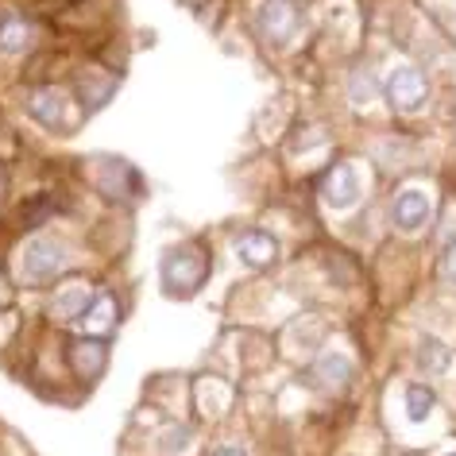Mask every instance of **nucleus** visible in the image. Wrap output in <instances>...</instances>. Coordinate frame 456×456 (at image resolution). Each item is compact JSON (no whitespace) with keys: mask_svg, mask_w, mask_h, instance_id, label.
<instances>
[{"mask_svg":"<svg viewBox=\"0 0 456 456\" xmlns=\"http://www.w3.org/2000/svg\"><path fill=\"white\" fill-rule=\"evenodd\" d=\"M209 275V256H205L201 244H178L170 248L159 264V282H163L167 298H186L193 294Z\"/></svg>","mask_w":456,"mask_h":456,"instance_id":"obj_1","label":"nucleus"},{"mask_svg":"<svg viewBox=\"0 0 456 456\" xmlns=\"http://www.w3.org/2000/svg\"><path fill=\"white\" fill-rule=\"evenodd\" d=\"M256 24H259V36H264L271 47H287V43H294V36H298V28H302V12H298L294 0H264Z\"/></svg>","mask_w":456,"mask_h":456,"instance_id":"obj_2","label":"nucleus"},{"mask_svg":"<svg viewBox=\"0 0 456 456\" xmlns=\"http://www.w3.org/2000/svg\"><path fill=\"white\" fill-rule=\"evenodd\" d=\"M383 94H387V105L406 117V112H418L429 101V82L418 66H398V70L387 77Z\"/></svg>","mask_w":456,"mask_h":456,"instance_id":"obj_3","label":"nucleus"},{"mask_svg":"<svg viewBox=\"0 0 456 456\" xmlns=\"http://www.w3.org/2000/svg\"><path fill=\"white\" fill-rule=\"evenodd\" d=\"M322 198H325V205H333V209H352V205H360L363 178H360L356 163H337L329 170L325 182H322Z\"/></svg>","mask_w":456,"mask_h":456,"instance_id":"obj_4","label":"nucleus"},{"mask_svg":"<svg viewBox=\"0 0 456 456\" xmlns=\"http://www.w3.org/2000/svg\"><path fill=\"white\" fill-rule=\"evenodd\" d=\"M66 264V252L47 236H36L28 248H24V279L28 282H51L54 275L62 271Z\"/></svg>","mask_w":456,"mask_h":456,"instance_id":"obj_5","label":"nucleus"},{"mask_svg":"<svg viewBox=\"0 0 456 456\" xmlns=\"http://www.w3.org/2000/svg\"><path fill=\"white\" fill-rule=\"evenodd\" d=\"M429 209H433L429 193L421 186H406V190H398L391 201V224L398 232H418V228L429 221Z\"/></svg>","mask_w":456,"mask_h":456,"instance_id":"obj_6","label":"nucleus"},{"mask_svg":"<svg viewBox=\"0 0 456 456\" xmlns=\"http://www.w3.org/2000/svg\"><path fill=\"white\" fill-rule=\"evenodd\" d=\"M28 109H31V117H36L39 124L62 132L66 128V112H70V101H66L62 89H36V94L28 97Z\"/></svg>","mask_w":456,"mask_h":456,"instance_id":"obj_7","label":"nucleus"},{"mask_svg":"<svg viewBox=\"0 0 456 456\" xmlns=\"http://www.w3.org/2000/svg\"><path fill=\"white\" fill-rule=\"evenodd\" d=\"M117 322H120L117 298H112L109 290L94 294V302H89V305H86V314H82V329H86V337H112V329H117Z\"/></svg>","mask_w":456,"mask_h":456,"instance_id":"obj_8","label":"nucleus"},{"mask_svg":"<svg viewBox=\"0 0 456 456\" xmlns=\"http://www.w3.org/2000/svg\"><path fill=\"white\" fill-rule=\"evenodd\" d=\"M236 256H240L244 267L264 271V267L275 264L279 244H275V236H267V232H244L240 240H236Z\"/></svg>","mask_w":456,"mask_h":456,"instance_id":"obj_9","label":"nucleus"},{"mask_svg":"<svg viewBox=\"0 0 456 456\" xmlns=\"http://www.w3.org/2000/svg\"><path fill=\"white\" fill-rule=\"evenodd\" d=\"M31 43V28L24 16L16 12H0V59H16L24 54Z\"/></svg>","mask_w":456,"mask_h":456,"instance_id":"obj_10","label":"nucleus"},{"mask_svg":"<svg viewBox=\"0 0 456 456\" xmlns=\"http://www.w3.org/2000/svg\"><path fill=\"white\" fill-rule=\"evenodd\" d=\"M70 356H74V368L82 371V379H94L101 371V360H105V348L97 345V337H89V340H74Z\"/></svg>","mask_w":456,"mask_h":456,"instance_id":"obj_11","label":"nucleus"},{"mask_svg":"<svg viewBox=\"0 0 456 456\" xmlns=\"http://www.w3.org/2000/svg\"><path fill=\"white\" fill-rule=\"evenodd\" d=\"M112 89H117V82L105 77V74H82V82H77V94H82V105L86 109L105 105V101L112 97Z\"/></svg>","mask_w":456,"mask_h":456,"instance_id":"obj_12","label":"nucleus"},{"mask_svg":"<svg viewBox=\"0 0 456 456\" xmlns=\"http://www.w3.org/2000/svg\"><path fill=\"white\" fill-rule=\"evenodd\" d=\"M403 398H406V418L410 421H426L429 418V410H433V391H429V387L410 383Z\"/></svg>","mask_w":456,"mask_h":456,"instance_id":"obj_13","label":"nucleus"},{"mask_svg":"<svg viewBox=\"0 0 456 456\" xmlns=\"http://www.w3.org/2000/svg\"><path fill=\"white\" fill-rule=\"evenodd\" d=\"M89 302H94V294L86 298V287H82V282H74V287H66V290L54 294V314H59V317H74Z\"/></svg>","mask_w":456,"mask_h":456,"instance_id":"obj_14","label":"nucleus"},{"mask_svg":"<svg viewBox=\"0 0 456 456\" xmlns=\"http://www.w3.org/2000/svg\"><path fill=\"white\" fill-rule=\"evenodd\" d=\"M418 363L426 368L429 375H444L449 371V348L441 345V340H421V352H418Z\"/></svg>","mask_w":456,"mask_h":456,"instance_id":"obj_15","label":"nucleus"},{"mask_svg":"<svg viewBox=\"0 0 456 456\" xmlns=\"http://www.w3.org/2000/svg\"><path fill=\"white\" fill-rule=\"evenodd\" d=\"M314 375H317V383H325V387H340L348 379V360L345 356H322Z\"/></svg>","mask_w":456,"mask_h":456,"instance_id":"obj_16","label":"nucleus"},{"mask_svg":"<svg viewBox=\"0 0 456 456\" xmlns=\"http://www.w3.org/2000/svg\"><path fill=\"white\" fill-rule=\"evenodd\" d=\"M371 70H356V77H352V86H348V94H352V101H356V105H363V101H371L375 97V89L379 86H371Z\"/></svg>","mask_w":456,"mask_h":456,"instance_id":"obj_17","label":"nucleus"},{"mask_svg":"<svg viewBox=\"0 0 456 456\" xmlns=\"http://www.w3.org/2000/svg\"><path fill=\"white\" fill-rule=\"evenodd\" d=\"M54 209H51V198H39V201H28V209H24V224H31V221H43V216H51Z\"/></svg>","mask_w":456,"mask_h":456,"instance_id":"obj_18","label":"nucleus"},{"mask_svg":"<svg viewBox=\"0 0 456 456\" xmlns=\"http://www.w3.org/2000/svg\"><path fill=\"white\" fill-rule=\"evenodd\" d=\"M441 275H444V282L456 287V240H449V248L441 252Z\"/></svg>","mask_w":456,"mask_h":456,"instance_id":"obj_19","label":"nucleus"},{"mask_svg":"<svg viewBox=\"0 0 456 456\" xmlns=\"http://www.w3.org/2000/svg\"><path fill=\"white\" fill-rule=\"evenodd\" d=\"M209 456H248L244 449H236V444H224V449H213Z\"/></svg>","mask_w":456,"mask_h":456,"instance_id":"obj_20","label":"nucleus"},{"mask_svg":"<svg viewBox=\"0 0 456 456\" xmlns=\"http://www.w3.org/2000/svg\"><path fill=\"white\" fill-rule=\"evenodd\" d=\"M4 190H8V178H4V170H0V198H4Z\"/></svg>","mask_w":456,"mask_h":456,"instance_id":"obj_21","label":"nucleus"},{"mask_svg":"<svg viewBox=\"0 0 456 456\" xmlns=\"http://www.w3.org/2000/svg\"><path fill=\"white\" fill-rule=\"evenodd\" d=\"M449 456H456V452H449Z\"/></svg>","mask_w":456,"mask_h":456,"instance_id":"obj_22","label":"nucleus"}]
</instances>
